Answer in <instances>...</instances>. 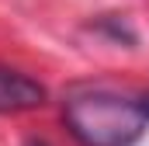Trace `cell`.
Segmentation results:
<instances>
[{
  "label": "cell",
  "mask_w": 149,
  "mask_h": 146,
  "mask_svg": "<svg viewBox=\"0 0 149 146\" xmlns=\"http://www.w3.org/2000/svg\"><path fill=\"white\" fill-rule=\"evenodd\" d=\"M63 118L80 146H132L149 122L139 101L104 87L73 91L63 105Z\"/></svg>",
  "instance_id": "6da1fadb"
},
{
  "label": "cell",
  "mask_w": 149,
  "mask_h": 146,
  "mask_svg": "<svg viewBox=\"0 0 149 146\" xmlns=\"http://www.w3.org/2000/svg\"><path fill=\"white\" fill-rule=\"evenodd\" d=\"M42 105H45V87L38 80L0 66V115L31 111V108H42Z\"/></svg>",
  "instance_id": "7a4b0ae2"
},
{
  "label": "cell",
  "mask_w": 149,
  "mask_h": 146,
  "mask_svg": "<svg viewBox=\"0 0 149 146\" xmlns=\"http://www.w3.org/2000/svg\"><path fill=\"white\" fill-rule=\"evenodd\" d=\"M139 105H142V115H146V118H149V94H146V98H142V101H139Z\"/></svg>",
  "instance_id": "3957f363"
},
{
  "label": "cell",
  "mask_w": 149,
  "mask_h": 146,
  "mask_svg": "<svg viewBox=\"0 0 149 146\" xmlns=\"http://www.w3.org/2000/svg\"><path fill=\"white\" fill-rule=\"evenodd\" d=\"M28 146H45V143H38V139H31V143H28Z\"/></svg>",
  "instance_id": "277c9868"
}]
</instances>
